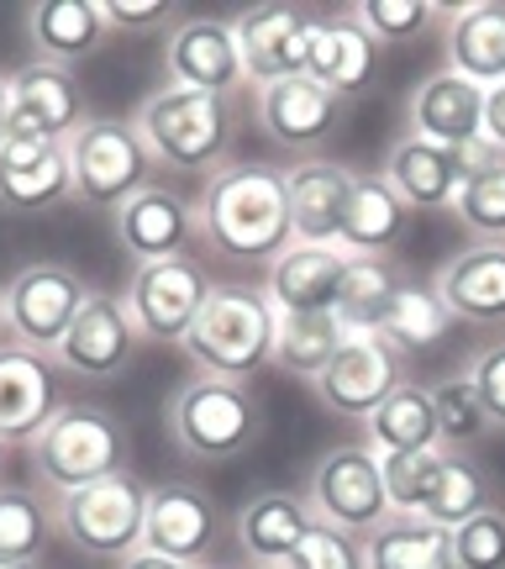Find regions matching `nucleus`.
<instances>
[{
    "label": "nucleus",
    "mask_w": 505,
    "mask_h": 569,
    "mask_svg": "<svg viewBox=\"0 0 505 569\" xmlns=\"http://www.w3.org/2000/svg\"><path fill=\"white\" fill-rule=\"evenodd\" d=\"M316 522V511L305 507L301 496H284V490H263L238 511V543L253 553V565H284L295 543Z\"/></svg>",
    "instance_id": "nucleus-31"
},
{
    "label": "nucleus",
    "mask_w": 505,
    "mask_h": 569,
    "mask_svg": "<svg viewBox=\"0 0 505 569\" xmlns=\"http://www.w3.org/2000/svg\"><path fill=\"white\" fill-rule=\"evenodd\" d=\"M138 343L142 338H138V327H132V317H127V301L90 290V301L74 317L69 338L59 343L53 365H63L69 375H80V380H117L132 365Z\"/></svg>",
    "instance_id": "nucleus-15"
},
{
    "label": "nucleus",
    "mask_w": 505,
    "mask_h": 569,
    "mask_svg": "<svg viewBox=\"0 0 505 569\" xmlns=\"http://www.w3.org/2000/svg\"><path fill=\"white\" fill-rule=\"evenodd\" d=\"M153 153L142 142L138 122L122 117H90L69 138V174H74V201L95 211H122L138 190L153 184Z\"/></svg>",
    "instance_id": "nucleus-6"
},
{
    "label": "nucleus",
    "mask_w": 505,
    "mask_h": 569,
    "mask_svg": "<svg viewBox=\"0 0 505 569\" xmlns=\"http://www.w3.org/2000/svg\"><path fill=\"white\" fill-rule=\"evenodd\" d=\"M347 327L337 311H301V317H280V338H274V365L295 380H322L326 365L343 353Z\"/></svg>",
    "instance_id": "nucleus-34"
},
{
    "label": "nucleus",
    "mask_w": 505,
    "mask_h": 569,
    "mask_svg": "<svg viewBox=\"0 0 505 569\" xmlns=\"http://www.w3.org/2000/svg\"><path fill=\"white\" fill-rule=\"evenodd\" d=\"M169 84L201 90V96H222V101L238 84H248L232 21H216V17L180 21L174 38H169Z\"/></svg>",
    "instance_id": "nucleus-17"
},
{
    "label": "nucleus",
    "mask_w": 505,
    "mask_h": 569,
    "mask_svg": "<svg viewBox=\"0 0 505 569\" xmlns=\"http://www.w3.org/2000/svg\"><path fill=\"white\" fill-rule=\"evenodd\" d=\"M122 569H184V565H174V559H163V553L138 549L132 559H122Z\"/></svg>",
    "instance_id": "nucleus-47"
},
{
    "label": "nucleus",
    "mask_w": 505,
    "mask_h": 569,
    "mask_svg": "<svg viewBox=\"0 0 505 569\" xmlns=\"http://www.w3.org/2000/svg\"><path fill=\"white\" fill-rule=\"evenodd\" d=\"M259 122L280 148L311 153V148H322V142L337 132V122H343V96H332V90L316 84L311 74L263 84L259 90Z\"/></svg>",
    "instance_id": "nucleus-19"
},
{
    "label": "nucleus",
    "mask_w": 505,
    "mask_h": 569,
    "mask_svg": "<svg viewBox=\"0 0 505 569\" xmlns=\"http://www.w3.org/2000/svg\"><path fill=\"white\" fill-rule=\"evenodd\" d=\"M432 407H437V432H443V443L464 448L474 438H485L489 432V417L479 407V396L468 386V375H447L432 386Z\"/></svg>",
    "instance_id": "nucleus-40"
},
{
    "label": "nucleus",
    "mask_w": 505,
    "mask_h": 569,
    "mask_svg": "<svg viewBox=\"0 0 505 569\" xmlns=\"http://www.w3.org/2000/svg\"><path fill=\"white\" fill-rule=\"evenodd\" d=\"M195 227L205 243L232 264H274L284 248L295 243L290 227V190H284V169L269 163H232L205 184Z\"/></svg>",
    "instance_id": "nucleus-1"
},
{
    "label": "nucleus",
    "mask_w": 505,
    "mask_h": 569,
    "mask_svg": "<svg viewBox=\"0 0 505 569\" xmlns=\"http://www.w3.org/2000/svg\"><path fill=\"white\" fill-rule=\"evenodd\" d=\"M453 217L468 232H479L485 243H505V153L485 169L464 174L458 196H453Z\"/></svg>",
    "instance_id": "nucleus-38"
},
{
    "label": "nucleus",
    "mask_w": 505,
    "mask_h": 569,
    "mask_svg": "<svg viewBox=\"0 0 505 569\" xmlns=\"http://www.w3.org/2000/svg\"><path fill=\"white\" fill-rule=\"evenodd\" d=\"M353 17L364 21V32L380 48H395V42H416L432 27V6H422V0H358L353 6Z\"/></svg>",
    "instance_id": "nucleus-41"
},
{
    "label": "nucleus",
    "mask_w": 505,
    "mask_h": 569,
    "mask_svg": "<svg viewBox=\"0 0 505 569\" xmlns=\"http://www.w3.org/2000/svg\"><path fill=\"white\" fill-rule=\"evenodd\" d=\"M364 565L368 569H458L453 565V532L411 517V511H390L380 528L364 538Z\"/></svg>",
    "instance_id": "nucleus-30"
},
{
    "label": "nucleus",
    "mask_w": 505,
    "mask_h": 569,
    "mask_svg": "<svg viewBox=\"0 0 505 569\" xmlns=\"http://www.w3.org/2000/svg\"><path fill=\"white\" fill-rule=\"evenodd\" d=\"M405 386V359L384 343L380 332H347L343 353L316 380V401L343 422H368L374 411Z\"/></svg>",
    "instance_id": "nucleus-11"
},
{
    "label": "nucleus",
    "mask_w": 505,
    "mask_h": 569,
    "mask_svg": "<svg viewBox=\"0 0 505 569\" xmlns=\"http://www.w3.org/2000/svg\"><path fill=\"white\" fill-rule=\"evenodd\" d=\"M142 549L163 553V559H174L184 569L211 565V549H216V501L201 486H180V480L148 490Z\"/></svg>",
    "instance_id": "nucleus-16"
},
{
    "label": "nucleus",
    "mask_w": 505,
    "mask_h": 569,
    "mask_svg": "<svg viewBox=\"0 0 505 569\" xmlns=\"http://www.w3.org/2000/svg\"><path fill=\"white\" fill-rule=\"evenodd\" d=\"M443 465H447V448H422V453H380V475H384L390 511H411V517H422L426 496H432V486H437Z\"/></svg>",
    "instance_id": "nucleus-39"
},
{
    "label": "nucleus",
    "mask_w": 505,
    "mask_h": 569,
    "mask_svg": "<svg viewBox=\"0 0 505 569\" xmlns=\"http://www.w3.org/2000/svg\"><path fill=\"white\" fill-rule=\"evenodd\" d=\"M74 196L69 142H38L0 132V206L11 217H42Z\"/></svg>",
    "instance_id": "nucleus-14"
},
{
    "label": "nucleus",
    "mask_w": 505,
    "mask_h": 569,
    "mask_svg": "<svg viewBox=\"0 0 505 569\" xmlns=\"http://www.w3.org/2000/svg\"><path fill=\"white\" fill-rule=\"evenodd\" d=\"M48 532H53V517L38 490L0 480V559H38Z\"/></svg>",
    "instance_id": "nucleus-37"
},
{
    "label": "nucleus",
    "mask_w": 505,
    "mask_h": 569,
    "mask_svg": "<svg viewBox=\"0 0 505 569\" xmlns=\"http://www.w3.org/2000/svg\"><path fill=\"white\" fill-rule=\"evenodd\" d=\"M489 507H495V501H489L485 469L474 465V459H464V453H447V465H443V475H437L432 496H426L422 517L453 532V528H464L468 517H479V511H489Z\"/></svg>",
    "instance_id": "nucleus-36"
},
{
    "label": "nucleus",
    "mask_w": 505,
    "mask_h": 569,
    "mask_svg": "<svg viewBox=\"0 0 505 569\" xmlns=\"http://www.w3.org/2000/svg\"><path fill=\"white\" fill-rule=\"evenodd\" d=\"M437 296L458 322L501 327L505 322V243H474L447 259L437 274Z\"/></svg>",
    "instance_id": "nucleus-25"
},
{
    "label": "nucleus",
    "mask_w": 505,
    "mask_h": 569,
    "mask_svg": "<svg viewBox=\"0 0 505 569\" xmlns=\"http://www.w3.org/2000/svg\"><path fill=\"white\" fill-rule=\"evenodd\" d=\"M447 69L479 90L505 84V0L464 6L447 21Z\"/></svg>",
    "instance_id": "nucleus-28"
},
{
    "label": "nucleus",
    "mask_w": 505,
    "mask_h": 569,
    "mask_svg": "<svg viewBox=\"0 0 505 569\" xmlns=\"http://www.w3.org/2000/svg\"><path fill=\"white\" fill-rule=\"evenodd\" d=\"M0 569H38V559H0Z\"/></svg>",
    "instance_id": "nucleus-50"
},
{
    "label": "nucleus",
    "mask_w": 505,
    "mask_h": 569,
    "mask_svg": "<svg viewBox=\"0 0 505 569\" xmlns=\"http://www.w3.org/2000/svg\"><path fill=\"white\" fill-rule=\"evenodd\" d=\"M84 122H90V111H84V90L74 80V69L27 63L11 74V117H6L11 138L69 142Z\"/></svg>",
    "instance_id": "nucleus-13"
},
{
    "label": "nucleus",
    "mask_w": 505,
    "mask_h": 569,
    "mask_svg": "<svg viewBox=\"0 0 505 569\" xmlns=\"http://www.w3.org/2000/svg\"><path fill=\"white\" fill-rule=\"evenodd\" d=\"M411 206L395 196V184L384 174H353V196H347L343 238L337 248L353 259H390V248L411 232Z\"/></svg>",
    "instance_id": "nucleus-26"
},
{
    "label": "nucleus",
    "mask_w": 505,
    "mask_h": 569,
    "mask_svg": "<svg viewBox=\"0 0 505 569\" xmlns=\"http://www.w3.org/2000/svg\"><path fill=\"white\" fill-rule=\"evenodd\" d=\"M364 427H368V448H374V453H422V448H443L432 386H411V380H405Z\"/></svg>",
    "instance_id": "nucleus-33"
},
{
    "label": "nucleus",
    "mask_w": 505,
    "mask_h": 569,
    "mask_svg": "<svg viewBox=\"0 0 505 569\" xmlns=\"http://www.w3.org/2000/svg\"><path fill=\"white\" fill-rule=\"evenodd\" d=\"M138 132L148 142V153L180 174H201L226 153L232 142V111L222 96H201L169 84L159 96H148L138 111Z\"/></svg>",
    "instance_id": "nucleus-5"
},
{
    "label": "nucleus",
    "mask_w": 505,
    "mask_h": 569,
    "mask_svg": "<svg viewBox=\"0 0 505 569\" xmlns=\"http://www.w3.org/2000/svg\"><path fill=\"white\" fill-rule=\"evenodd\" d=\"M211 274L195 259H159V264H138L127 280V317L138 327L142 343H184V332L195 327L201 306L211 301Z\"/></svg>",
    "instance_id": "nucleus-8"
},
{
    "label": "nucleus",
    "mask_w": 505,
    "mask_h": 569,
    "mask_svg": "<svg viewBox=\"0 0 505 569\" xmlns=\"http://www.w3.org/2000/svg\"><path fill=\"white\" fill-rule=\"evenodd\" d=\"M316 84H326L332 96H364L374 74H380V42L364 32V21L353 17H322V32H316V48H311V69H305Z\"/></svg>",
    "instance_id": "nucleus-27"
},
{
    "label": "nucleus",
    "mask_w": 505,
    "mask_h": 569,
    "mask_svg": "<svg viewBox=\"0 0 505 569\" xmlns=\"http://www.w3.org/2000/svg\"><path fill=\"white\" fill-rule=\"evenodd\" d=\"M453 565L458 569H505V511L489 507L453 528Z\"/></svg>",
    "instance_id": "nucleus-43"
},
{
    "label": "nucleus",
    "mask_w": 505,
    "mask_h": 569,
    "mask_svg": "<svg viewBox=\"0 0 505 569\" xmlns=\"http://www.w3.org/2000/svg\"><path fill=\"white\" fill-rule=\"evenodd\" d=\"M401 280L405 274L395 269V259H353V253H347L343 284H337V306H332L337 322H343L347 332H380Z\"/></svg>",
    "instance_id": "nucleus-35"
},
{
    "label": "nucleus",
    "mask_w": 505,
    "mask_h": 569,
    "mask_svg": "<svg viewBox=\"0 0 505 569\" xmlns=\"http://www.w3.org/2000/svg\"><path fill=\"white\" fill-rule=\"evenodd\" d=\"M32 459H38V475L59 490V496L101 486L111 475H127V427L105 407L69 401V407L53 411V422L38 432Z\"/></svg>",
    "instance_id": "nucleus-4"
},
{
    "label": "nucleus",
    "mask_w": 505,
    "mask_h": 569,
    "mask_svg": "<svg viewBox=\"0 0 505 569\" xmlns=\"http://www.w3.org/2000/svg\"><path fill=\"white\" fill-rule=\"evenodd\" d=\"M485 138L505 153V84L485 90Z\"/></svg>",
    "instance_id": "nucleus-46"
},
{
    "label": "nucleus",
    "mask_w": 505,
    "mask_h": 569,
    "mask_svg": "<svg viewBox=\"0 0 505 569\" xmlns=\"http://www.w3.org/2000/svg\"><path fill=\"white\" fill-rule=\"evenodd\" d=\"M195 569H222V565H195Z\"/></svg>",
    "instance_id": "nucleus-52"
},
{
    "label": "nucleus",
    "mask_w": 505,
    "mask_h": 569,
    "mask_svg": "<svg viewBox=\"0 0 505 569\" xmlns=\"http://www.w3.org/2000/svg\"><path fill=\"white\" fill-rule=\"evenodd\" d=\"M0 465H6V443H0Z\"/></svg>",
    "instance_id": "nucleus-53"
},
{
    "label": "nucleus",
    "mask_w": 505,
    "mask_h": 569,
    "mask_svg": "<svg viewBox=\"0 0 505 569\" xmlns=\"http://www.w3.org/2000/svg\"><path fill=\"white\" fill-rule=\"evenodd\" d=\"M464 375H468V386H474V396H479V407H485L489 427H505V343L479 348Z\"/></svg>",
    "instance_id": "nucleus-44"
},
{
    "label": "nucleus",
    "mask_w": 505,
    "mask_h": 569,
    "mask_svg": "<svg viewBox=\"0 0 505 569\" xmlns=\"http://www.w3.org/2000/svg\"><path fill=\"white\" fill-rule=\"evenodd\" d=\"M284 190H290V227L295 243H337L347 217V196H353V169L337 159H305L284 169Z\"/></svg>",
    "instance_id": "nucleus-20"
},
{
    "label": "nucleus",
    "mask_w": 505,
    "mask_h": 569,
    "mask_svg": "<svg viewBox=\"0 0 505 569\" xmlns=\"http://www.w3.org/2000/svg\"><path fill=\"white\" fill-rule=\"evenodd\" d=\"M411 132L437 148H468L474 138H485V90L453 69L426 74L411 96Z\"/></svg>",
    "instance_id": "nucleus-21"
},
{
    "label": "nucleus",
    "mask_w": 505,
    "mask_h": 569,
    "mask_svg": "<svg viewBox=\"0 0 505 569\" xmlns=\"http://www.w3.org/2000/svg\"><path fill=\"white\" fill-rule=\"evenodd\" d=\"M0 343H11V327H6V290H0Z\"/></svg>",
    "instance_id": "nucleus-49"
},
{
    "label": "nucleus",
    "mask_w": 505,
    "mask_h": 569,
    "mask_svg": "<svg viewBox=\"0 0 505 569\" xmlns=\"http://www.w3.org/2000/svg\"><path fill=\"white\" fill-rule=\"evenodd\" d=\"M169 438L180 453L201 459V465H226V459H243L248 448L263 438V407L248 386L232 380H211L195 375L190 386H180L169 396Z\"/></svg>",
    "instance_id": "nucleus-3"
},
{
    "label": "nucleus",
    "mask_w": 505,
    "mask_h": 569,
    "mask_svg": "<svg viewBox=\"0 0 505 569\" xmlns=\"http://www.w3.org/2000/svg\"><path fill=\"white\" fill-rule=\"evenodd\" d=\"M238 32V53H243L248 84H280L311 69V48L322 32V11H301V6H248L232 21Z\"/></svg>",
    "instance_id": "nucleus-12"
},
{
    "label": "nucleus",
    "mask_w": 505,
    "mask_h": 569,
    "mask_svg": "<svg viewBox=\"0 0 505 569\" xmlns=\"http://www.w3.org/2000/svg\"><path fill=\"white\" fill-rule=\"evenodd\" d=\"M6 117H11V80L0 74V132H6Z\"/></svg>",
    "instance_id": "nucleus-48"
},
{
    "label": "nucleus",
    "mask_w": 505,
    "mask_h": 569,
    "mask_svg": "<svg viewBox=\"0 0 505 569\" xmlns=\"http://www.w3.org/2000/svg\"><path fill=\"white\" fill-rule=\"evenodd\" d=\"M384 180L395 184V196L411 211H453V196L464 184V163H458V148H437V142L405 132L384 153Z\"/></svg>",
    "instance_id": "nucleus-24"
},
{
    "label": "nucleus",
    "mask_w": 505,
    "mask_h": 569,
    "mask_svg": "<svg viewBox=\"0 0 505 569\" xmlns=\"http://www.w3.org/2000/svg\"><path fill=\"white\" fill-rule=\"evenodd\" d=\"M105 17L101 0H48V6H32L27 11V38L38 48V63H59V69H74L80 59H90L105 42Z\"/></svg>",
    "instance_id": "nucleus-29"
},
{
    "label": "nucleus",
    "mask_w": 505,
    "mask_h": 569,
    "mask_svg": "<svg viewBox=\"0 0 505 569\" xmlns=\"http://www.w3.org/2000/svg\"><path fill=\"white\" fill-rule=\"evenodd\" d=\"M195 238V211L163 190V184H148L132 201L117 211V243L138 259V264H159V259H180Z\"/></svg>",
    "instance_id": "nucleus-22"
},
{
    "label": "nucleus",
    "mask_w": 505,
    "mask_h": 569,
    "mask_svg": "<svg viewBox=\"0 0 505 569\" xmlns=\"http://www.w3.org/2000/svg\"><path fill=\"white\" fill-rule=\"evenodd\" d=\"M53 411V353L0 343V443H38Z\"/></svg>",
    "instance_id": "nucleus-18"
},
{
    "label": "nucleus",
    "mask_w": 505,
    "mask_h": 569,
    "mask_svg": "<svg viewBox=\"0 0 505 569\" xmlns=\"http://www.w3.org/2000/svg\"><path fill=\"white\" fill-rule=\"evenodd\" d=\"M453 311H447V301L437 296V284H422L405 274L401 290H395V301H390V311H384L380 322V338L395 353H426V348H437L453 332Z\"/></svg>",
    "instance_id": "nucleus-32"
},
{
    "label": "nucleus",
    "mask_w": 505,
    "mask_h": 569,
    "mask_svg": "<svg viewBox=\"0 0 505 569\" xmlns=\"http://www.w3.org/2000/svg\"><path fill=\"white\" fill-rule=\"evenodd\" d=\"M90 301V284L69 264H27L17 280L6 284V327L11 343L38 348V353H59L69 338L74 317Z\"/></svg>",
    "instance_id": "nucleus-10"
},
{
    "label": "nucleus",
    "mask_w": 505,
    "mask_h": 569,
    "mask_svg": "<svg viewBox=\"0 0 505 569\" xmlns=\"http://www.w3.org/2000/svg\"><path fill=\"white\" fill-rule=\"evenodd\" d=\"M347 253L337 243H290L269 264V301L280 317H301V311H332L337 306V284H343Z\"/></svg>",
    "instance_id": "nucleus-23"
},
{
    "label": "nucleus",
    "mask_w": 505,
    "mask_h": 569,
    "mask_svg": "<svg viewBox=\"0 0 505 569\" xmlns=\"http://www.w3.org/2000/svg\"><path fill=\"white\" fill-rule=\"evenodd\" d=\"M101 17L111 32H159L169 27L174 6L169 0H101Z\"/></svg>",
    "instance_id": "nucleus-45"
},
{
    "label": "nucleus",
    "mask_w": 505,
    "mask_h": 569,
    "mask_svg": "<svg viewBox=\"0 0 505 569\" xmlns=\"http://www.w3.org/2000/svg\"><path fill=\"white\" fill-rule=\"evenodd\" d=\"M253 569H284V565H253Z\"/></svg>",
    "instance_id": "nucleus-51"
},
{
    "label": "nucleus",
    "mask_w": 505,
    "mask_h": 569,
    "mask_svg": "<svg viewBox=\"0 0 505 569\" xmlns=\"http://www.w3.org/2000/svg\"><path fill=\"white\" fill-rule=\"evenodd\" d=\"M53 528L90 559H132L148 532V490L132 475H111L101 486L59 496Z\"/></svg>",
    "instance_id": "nucleus-7"
},
{
    "label": "nucleus",
    "mask_w": 505,
    "mask_h": 569,
    "mask_svg": "<svg viewBox=\"0 0 505 569\" xmlns=\"http://www.w3.org/2000/svg\"><path fill=\"white\" fill-rule=\"evenodd\" d=\"M311 511L353 538H368L390 517L380 453L368 443H337L322 453V465L311 469Z\"/></svg>",
    "instance_id": "nucleus-9"
},
{
    "label": "nucleus",
    "mask_w": 505,
    "mask_h": 569,
    "mask_svg": "<svg viewBox=\"0 0 505 569\" xmlns=\"http://www.w3.org/2000/svg\"><path fill=\"white\" fill-rule=\"evenodd\" d=\"M274 338H280V311L269 301V290L216 284L180 348L201 375L248 386L263 365H274Z\"/></svg>",
    "instance_id": "nucleus-2"
},
{
    "label": "nucleus",
    "mask_w": 505,
    "mask_h": 569,
    "mask_svg": "<svg viewBox=\"0 0 505 569\" xmlns=\"http://www.w3.org/2000/svg\"><path fill=\"white\" fill-rule=\"evenodd\" d=\"M284 569H368L364 565V538H353V532L332 528V522H311L295 553L284 559Z\"/></svg>",
    "instance_id": "nucleus-42"
}]
</instances>
